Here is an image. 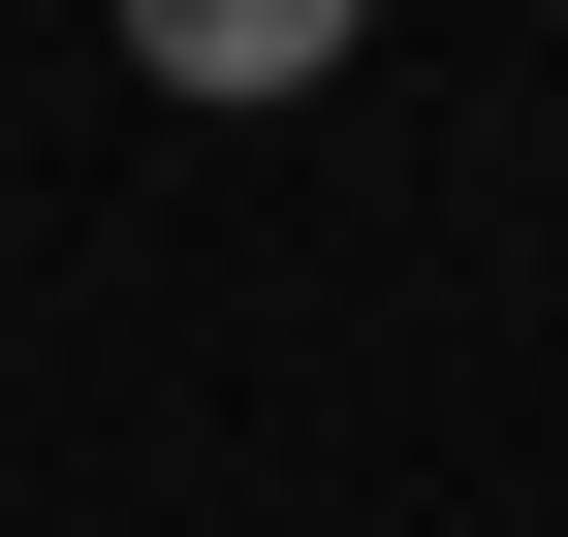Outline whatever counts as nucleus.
I'll list each match as a JSON object with an SVG mask.
<instances>
[{
  "mask_svg": "<svg viewBox=\"0 0 568 537\" xmlns=\"http://www.w3.org/2000/svg\"><path fill=\"white\" fill-rule=\"evenodd\" d=\"M347 32H379V0H126V63H159V95H316Z\"/></svg>",
  "mask_w": 568,
  "mask_h": 537,
  "instance_id": "obj_1",
  "label": "nucleus"
}]
</instances>
